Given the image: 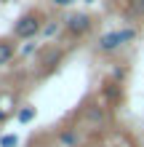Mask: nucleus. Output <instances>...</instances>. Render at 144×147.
Segmentation results:
<instances>
[{
  "instance_id": "f257e3e1",
  "label": "nucleus",
  "mask_w": 144,
  "mask_h": 147,
  "mask_svg": "<svg viewBox=\"0 0 144 147\" xmlns=\"http://www.w3.org/2000/svg\"><path fill=\"white\" fill-rule=\"evenodd\" d=\"M64 56H67V48L64 46H56V43H46L43 48H38V59H35V72L38 78H48L54 75L59 67L64 64Z\"/></svg>"
},
{
  "instance_id": "f03ea898",
  "label": "nucleus",
  "mask_w": 144,
  "mask_h": 147,
  "mask_svg": "<svg viewBox=\"0 0 144 147\" xmlns=\"http://www.w3.org/2000/svg\"><path fill=\"white\" fill-rule=\"evenodd\" d=\"M46 22H48V19L43 16V11L32 8V11L21 13L19 19H16V24H13V38H16V40H32V38H38L40 32H43Z\"/></svg>"
},
{
  "instance_id": "7ed1b4c3",
  "label": "nucleus",
  "mask_w": 144,
  "mask_h": 147,
  "mask_svg": "<svg viewBox=\"0 0 144 147\" xmlns=\"http://www.w3.org/2000/svg\"><path fill=\"white\" fill-rule=\"evenodd\" d=\"M136 27H123V30H109L104 32V35H99L96 40V48L101 51V54H117L120 48H125L128 43L136 40Z\"/></svg>"
},
{
  "instance_id": "20e7f679",
  "label": "nucleus",
  "mask_w": 144,
  "mask_h": 147,
  "mask_svg": "<svg viewBox=\"0 0 144 147\" xmlns=\"http://www.w3.org/2000/svg\"><path fill=\"white\" fill-rule=\"evenodd\" d=\"M94 24L96 19L91 13H70L67 19L62 22V32H64V38L67 40H80V38H86L91 30H94Z\"/></svg>"
},
{
  "instance_id": "39448f33",
  "label": "nucleus",
  "mask_w": 144,
  "mask_h": 147,
  "mask_svg": "<svg viewBox=\"0 0 144 147\" xmlns=\"http://www.w3.org/2000/svg\"><path fill=\"white\" fill-rule=\"evenodd\" d=\"M101 99H104V105H107L109 110H115V107L123 102V83L107 78V80L101 83Z\"/></svg>"
},
{
  "instance_id": "423d86ee",
  "label": "nucleus",
  "mask_w": 144,
  "mask_h": 147,
  "mask_svg": "<svg viewBox=\"0 0 144 147\" xmlns=\"http://www.w3.org/2000/svg\"><path fill=\"white\" fill-rule=\"evenodd\" d=\"M56 142H59V147H80L83 134H80L78 126H59L56 128Z\"/></svg>"
},
{
  "instance_id": "0eeeda50",
  "label": "nucleus",
  "mask_w": 144,
  "mask_h": 147,
  "mask_svg": "<svg viewBox=\"0 0 144 147\" xmlns=\"http://www.w3.org/2000/svg\"><path fill=\"white\" fill-rule=\"evenodd\" d=\"M83 118L88 120L91 126H104V120L109 118V107L107 105H94V102H88V105H83Z\"/></svg>"
},
{
  "instance_id": "6e6552de",
  "label": "nucleus",
  "mask_w": 144,
  "mask_h": 147,
  "mask_svg": "<svg viewBox=\"0 0 144 147\" xmlns=\"http://www.w3.org/2000/svg\"><path fill=\"white\" fill-rule=\"evenodd\" d=\"M16 54H19V40L13 35L0 38V67H8L16 59Z\"/></svg>"
},
{
  "instance_id": "1a4fd4ad",
  "label": "nucleus",
  "mask_w": 144,
  "mask_h": 147,
  "mask_svg": "<svg viewBox=\"0 0 144 147\" xmlns=\"http://www.w3.org/2000/svg\"><path fill=\"white\" fill-rule=\"evenodd\" d=\"M13 115V96L8 91H0V126L8 123Z\"/></svg>"
},
{
  "instance_id": "9d476101",
  "label": "nucleus",
  "mask_w": 144,
  "mask_h": 147,
  "mask_svg": "<svg viewBox=\"0 0 144 147\" xmlns=\"http://www.w3.org/2000/svg\"><path fill=\"white\" fill-rule=\"evenodd\" d=\"M35 115H38V110L32 107V105L21 107L19 112H16V118H19V123H32V120H35Z\"/></svg>"
},
{
  "instance_id": "9b49d317",
  "label": "nucleus",
  "mask_w": 144,
  "mask_h": 147,
  "mask_svg": "<svg viewBox=\"0 0 144 147\" xmlns=\"http://www.w3.org/2000/svg\"><path fill=\"white\" fill-rule=\"evenodd\" d=\"M59 32H62V22L51 19V22H46V27H43V32H40V35H46V40H48V38H56Z\"/></svg>"
},
{
  "instance_id": "f8f14e48",
  "label": "nucleus",
  "mask_w": 144,
  "mask_h": 147,
  "mask_svg": "<svg viewBox=\"0 0 144 147\" xmlns=\"http://www.w3.org/2000/svg\"><path fill=\"white\" fill-rule=\"evenodd\" d=\"M128 13L131 16H144V0H128Z\"/></svg>"
},
{
  "instance_id": "ddd939ff",
  "label": "nucleus",
  "mask_w": 144,
  "mask_h": 147,
  "mask_svg": "<svg viewBox=\"0 0 144 147\" xmlns=\"http://www.w3.org/2000/svg\"><path fill=\"white\" fill-rule=\"evenodd\" d=\"M19 144V136L16 134H3L0 136V147H16Z\"/></svg>"
},
{
  "instance_id": "4468645a",
  "label": "nucleus",
  "mask_w": 144,
  "mask_h": 147,
  "mask_svg": "<svg viewBox=\"0 0 144 147\" xmlns=\"http://www.w3.org/2000/svg\"><path fill=\"white\" fill-rule=\"evenodd\" d=\"M109 78H112V80H117V83H120L123 78H125V67H115V70H112V75H109Z\"/></svg>"
},
{
  "instance_id": "2eb2a0df",
  "label": "nucleus",
  "mask_w": 144,
  "mask_h": 147,
  "mask_svg": "<svg viewBox=\"0 0 144 147\" xmlns=\"http://www.w3.org/2000/svg\"><path fill=\"white\" fill-rule=\"evenodd\" d=\"M51 3H54L56 8H70V5L75 3V0H51Z\"/></svg>"
},
{
  "instance_id": "dca6fc26",
  "label": "nucleus",
  "mask_w": 144,
  "mask_h": 147,
  "mask_svg": "<svg viewBox=\"0 0 144 147\" xmlns=\"http://www.w3.org/2000/svg\"><path fill=\"white\" fill-rule=\"evenodd\" d=\"M86 3H94V0H86Z\"/></svg>"
}]
</instances>
